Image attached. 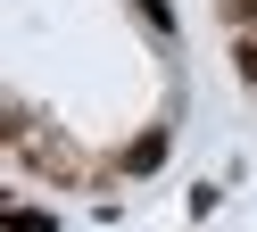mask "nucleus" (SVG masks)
Wrapping results in <instances>:
<instances>
[{
    "mask_svg": "<svg viewBox=\"0 0 257 232\" xmlns=\"http://www.w3.org/2000/svg\"><path fill=\"white\" fill-rule=\"evenodd\" d=\"M232 58H240V75L257 83V33H240V50H232Z\"/></svg>",
    "mask_w": 257,
    "mask_h": 232,
    "instance_id": "2",
    "label": "nucleus"
},
{
    "mask_svg": "<svg viewBox=\"0 0 257 232\" xmlns=\"http://www.w3.org/2000/svg\"><path fill=\"white\" fill-rule=\"evenodd\" d=\"M9 232H58V224H50L42 207H17V215H9Z\"/></svg>",
    "mask_w": 257,
    "mask_h": 232,
    "instance_id": "1",
    "label": "nucleus"
}]
</instances>
